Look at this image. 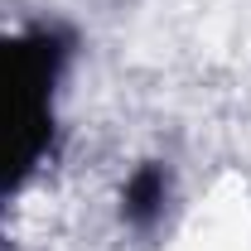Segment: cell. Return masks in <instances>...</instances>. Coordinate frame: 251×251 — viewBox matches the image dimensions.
Returning a JSON list of instances; mask_svg holds the SVG:
<instances>
[{
    "label": "cell",
    "mask_w": 251,
    "mask_h": 251,
    "mask_svg": "<svg viewBox=\"0 0 251 251\" xmlns=\"http://www.w3.org/2000/svg\"><path fill=\"white\" fill-rule=\"evenodd\" d=\"M164 198H169V179H164V169H159V164H145V169H135L130 184H126L121 213H126V222H135V227H150V222L164 213Z\"/></svg>",
    "instance_id": "2"
},
{
    "label": "cell",
    "mask_w": 251,
    "mask_h": 251,
    "mask_svg": "<svg viewBox=\"0 0 251 251\" xmlns=\"http://www.w3.org/2000/svg\"><path fill=\"white\" fill-rule=\"evenodd\" d=\"M44 111V68L29 53L0 49V159L20 155V135L39 126Z\"/></svg>",
    "instance_id": "1"
}]
</instances>
